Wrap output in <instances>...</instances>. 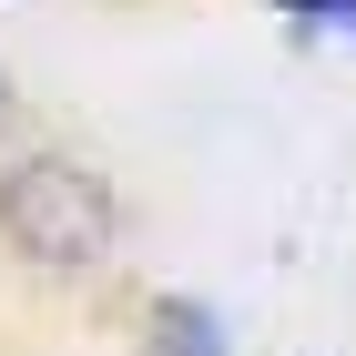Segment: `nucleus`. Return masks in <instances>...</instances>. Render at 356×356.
Returning a JSON list of instances; mask_svg holds the SVG:
<instances>
[{"mask_svg":"<svg viewBox=\"0 0 356 356\" xmlns=\"http://www.w3.org/2000/svg\"><path fill=\"white\" fill-rule=\"evenodd\" d=\"M143 336H153V356H224L214 305H193V296H163L153 316H143Z\"/></svg>","mask_w":356,"mask_h":356,"instance_id":"obj_2","label":"nucleus"},{"mask_svg":"<svg viewBox=\"0 0 356 356\" xmlns=\"http://www.w3.org/2000/svg\"><path fill=\"white\" fill-rule=\"evenodd\" d=\"M296 21H316V31H356V0H285Z\"/></svg>","mask_w":356,"mask_h":356,"instance_id":"obj_3","label":"nucleus"},{"mask_svg":"<svg viewBox=\"0 0 356 356\" xmlns=\"http://www.w3.org/2000/svg\"><path fill=\"white\" fill-rule=\"evenodd\" d=\"M112 234H122V214H112V184L92 163H72V153H31V163H10V184H0V245L21 254V265L41 275H92L112 254Z\"/></svg>","mask_w":356,"mask_h":356,"instance_id":"obj_1","label":"nucleus"},{"mask_svg":"<svg viewBox=\"0 0 356 356\" xmlns=\"http://www.w3.org/2000/svg\"><path fill=\"white\" fill-rule=\"evenodd\" d=\"M0 133H10V82H0Z\"/></svg>","mask_w":356,"mask_h":356,"instance_id":"obj_4","label":"nucleus"}]
</instances>
